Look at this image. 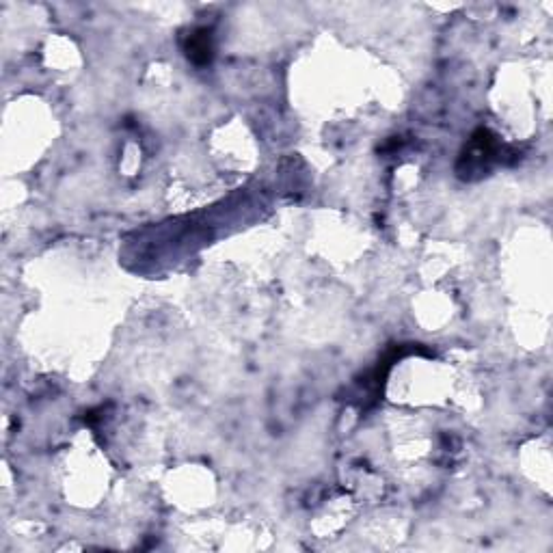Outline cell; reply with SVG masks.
<instances>
[{"instance_id":"6da1fadb","label":"cell","mask_w":553,"mask_h":553,"mask_svg":"<svg viewBox=\"0 0 553 553\" xmlns=\"http://www.w3.org/2000/svg\"><path fill=\"white\" fill-rule=\"evenodd\" d=\"M497 160H502V145L491 130L478 128L458 158L456 173L461 180H478L491 171Z\"/></svg>"},{"instance_id":"7a4b0ae2","label":"cell","mask_w":553,"mask_h":553,"mask_svg":"<svg viewBox=\"0 0 553 553\" xmlns=\"http://www.w3.org/2000/svg\"><path fill=\"white\" fill-rule=\"evenodd\" d=\"M184 52L191 63L204 67L210 65L214 59V35L212 29H195L186 37Z\"/></svg>"}]
</instances>
